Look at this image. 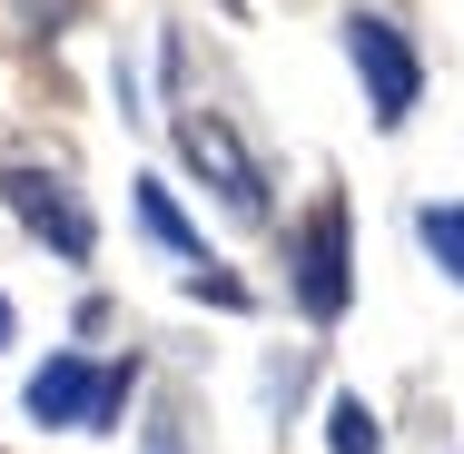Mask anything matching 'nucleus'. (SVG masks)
<instances>
[{
  "instance_id": "obj_1",
  "label": "nucleus",
  "mask_w": 464,
  "mask_h": 454,
  "mask_svg": "<svg viewBox=\"0 0 464 454\" xmlns=\"http://www.w3.org/2000/svg\"><path fill=\"white\" fill-rule=\"evenodd\" d=\"M286 296L306 326H336L356 306V257H346V198H316L286 227Z\"/></svg>"
},
{
  "instance_id": "obj_2",
  "label": "nucleus",
  "mask_w": 464,
  "mask_h": 454,
  "mask_svg": "<svg viewBox=\"0 0 464 454\" xmlns=\"http://www.w3.org/2000/svg\"><path fill=\"white\" fill-rule=\"evenodd\" d=\"M346 60H356V80H366L375 129H405L415 99H425V60H415V40H405L385 10H356V20H346Z\"/></svg>"
},
{
  "instance_id": "obj_3",
  "label": "nucleus",
  "mask_w": 464,
  "mask_h": 454,
  "mask_svg": "<svg viewBox=\"0 0 464 454\" xmlns=\"http://www.w3.org/2000/svg\"><path fill=\"white\" fill-rule=\"evenodd\" d=\"M179 159L218 188V208H227L237 227H267V169L237 149V129H227L218 109H179Z\"/></svg>"
},
{
  "instance_id": "obj_4",
  "label": "nucleus",
  "mask_w": 464,
  "mask_h": 454,
  "mask_svg": "<svg viewBox=\"0 0 464 454\" xmlns=\"http://www.w3.org/2000/svg\"><path fill=\"white\" fill-rule=\"evenodd\" d=\"M0 208H10L30 237H50L70 267H90V257H99V227H90L80 188L60 179V169H0Z\"/></svg>"
},
{
  "instance_id": "obj_5",
  "label": "nucleus",
  "mask_w": 464,
  "mask_h": 454,
  "mask_svg": "<svg viewBox=\"0 0 464 454\" xmlns=\"http://www.w3.org/2000/svg\"><path fill=\"white\" fill-rule=\"evenodd\" d=\"M20 405H30L40 425H90V405H99V365L60 346V356L30 375V395H20Z\"/></svg>"
},
{
  "instance_id": "obj_6",
  "label": "nucleus",
  "mask_w": 464,
  "mask_h": 454,
  "mask_svg": "<svg viewBox=\"0 0 464 454\" xmlns=\"http://www.w3.org/2000/svg\"><path fill=\"white\" fill-rule=\"evenodd\" d=\"M139 227H149V237H159L179 267H208V237L188 227V208H179V198H169L159 179H139Z\"/></svg>"
},
{
  "instance_id": "obj_7",
  "label": "nucleus",
  "mask_w": 464,
  "mask_h": 454,
  "mask_svg": "<svg viewBox=\"0 0 464 454\" xmlns=\"http://www.w3.org/2000/svg\"><path fill=\"white\" fill-rule=\"evenodd\" d=\"M415 237H425V257L464 286V198H435V208H415Z\"/></svg>"
},
{
  "instance_id": "obj_8",
  "label": "nucleus",
  "mask_w": 464,
  "mask_h": 454,
  "mask_svg": "<svg viewBox=\"0 0 464 454\" xmlns=\"http://www.w3.org/2000/svg\"><path fill=\"white\" fill-rule=\"evenodd\" d=\"M326 454H385V425H375L366 395H336L326 405Z\"/></svg>"
},
{
  "instance_id": "obj_9",
  "label": "nucleus",
  "mask_w": 464,
  "mask_h": 454,
  "mask_svg": "<svg viewBox=\"0 0 464 454\" xmlns=\"http://www.w3.org/2000/svg\"><path fill=\"white\" fill-rule=\"evenodd\" d=\"M129 385H139V356H129V365H99V405H90V425H80V435H119V415H129Z\"/></svg>"
},
{
  "instance_id": "obj_10",
  "label": "nucleus",
  "mask_w": 464,
  "mask_h": 454,
  "mask_svg": "<svg viewBox=\"0 0 464 454\" xmlns=\"http://www.w3.org/2000/svg\"><path fill=\"white\" fill-rule=\"evenodd\" d=\"M149 454H179V425H149Z\"/></svg>"
},
{
  "instance_id": "obj_11",
  "label": "nucleus",
  "mask_w": 464,
  "mask_h": 454,
  "mask_svg": "<svg viewBox=\"0 0 464 454\" xmlns=\"http://www.w3.org/2000/svg\"><path fill=\"white\" fill-rule=\"evenodd\" d=\"M10 336H20V316H10V296H0V346H10Z\"/></svg>"
}]
</instances>
